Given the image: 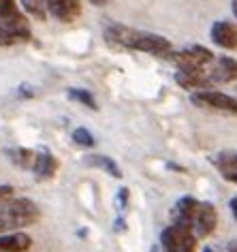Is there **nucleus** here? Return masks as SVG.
I'll return each instance as SVG.
<instances>
[{
    "label": "nucleus",
    "mask_w": 237,
    "mask_h": 252,
    "mask_svg": "<svg viewBox=\"0 0 237 252\" xmlns=\"http://www.w3.org/2000/svg\"><path fill=\"white\" fill-rule=\"evenodd\" d=\"M105 36L111 45H120L128 49H137V52H146L152 56H169L171 54V41L154 32H143V30H135L128 26H120V24H111L105 30Z\"/></svg>",
    "instance_id": "nucleus-1"
},
{
    "label": "nucleus",
    "mask_w": 237,
    "mask_h": 252,
    "mask_svg": "<svg viewBox=\"0 0 237 252\" xmlns=\"http://www.w3.org/2000/svg\"><path fill=\"white\" fill-rule=\"evenodd\" d=\"M41 216V210L34 201L26 197L7 199L0 205V224H2L4 233L9 231H20L22 226L34 224Z\"/></svg>",
    "instance_id": "nucleus-2"
},
{
    "label": "nucleus",
    "mask_w": 237,
    "mask_h": 252,
    "mask_svg": "<svg viewBox=\"0 0 237 252\" xmlns=\"http://www.w3.org/2000/svg\"><path fill=\"white\" fill-rule=\"evenodd\" d=\"M160 246L165 248V252H195L197 235L190 226L173 222L160 233Z\"/></svg>",
    "instance_id": "nucleus-3"
},
{
    "label": "nucleus",
    "mask_w": 237,
    "mask_h": 252,
    "mask_svg": "<svg viewBox=\"0 0 237 252\" xmlns=\"http://www.w3.org/2000/svg\"><path fill=\"white\" fill-rule=\"evenodd\" d=\"M32 39L26 15L17 11L15 15L0 20V47L17 45V43H26Z\"/></svg>",
    "instance_id": "nucleus-4"
},
{
    "label": "nucleus",
    "mask_w": 237,
    "mask_h": 252,
    "mask_svg": "<svg viewBox=\"0 0 237 252\" xmlns=\"http://www.w3.org/2000/svg\"><path fill=\"white\" fill-rule=\"evenodd\" d=\"M190 103L201 107V109H216V111H227L237 116V98L229 96L224 92H216V90H197L190 94Z\"/></svg>",
    "instance_id": "nucleus-5"
},
{
    "label": "nucleus",
    "mask_w": 237,
    "mask_h": 252,
    "mask_svg": "<svg viewBox=\"0 0 237 252\" xmlns=\"http://www.w3.org/2000/svg\"><path fill=\"white\" fill-rule=\"evenodd\" d=\"M167 58L176 62L178 68H203L205 64L214 62V54L203 45H190L182 49V52H173L171 49V54Z\"/></svg>",
    "instance_id": "nucleus-6"
},
{
    "label": "nucleus",
    "mask_w": 237,
    "mask_h": 252,
    "mask_svg": "<svg viewBox=\"0 0 237 252\" xmlns=\"http://www.w3.org/2000/svg\"><path fill=\"white\" fill-rule=\"evenodd\" d=\"M216 224H218V212H216L214 203H209V201L199 203L195 220H192V231H195V235L209 237L211 233L216 231Z\"/></svg>",
    "instance_id": "nucleus-7"
},
{
    "label": "nucleus",
    "mask_w": 237,
    "mask_h": 252,
    "mask_svg": "<svg viewBox=\"0 0 237 252\" xmlns=\"http://www.w3.org/2000/svg\"><path fill=\"white\" fill-rule=\"evenodd\" d=\"M47 15L56 22L73 24L82 15V0H47Z\"/></svg>",
    "instance_id": "nucleus-8"
},
{
    "label": "nucleus",
    "mask_w": 237,
    "mask_h": 252,
    "mask_svg": "<svg viewBox=\"0 0 237 252\" xmlns=\"http://www.w3.org/2000/svg\"><path fill=\"white\" fill-rule=\"evenodd\" d=\"M176 81L184 90H203V88H209L214 84L209 73H205L203 68H178Z\"/></svg>",
    "instance_id": "nucleus-9"
},
{
    "label": "nucleus",
    "mask_w": 237,
    "mask_h": 252,
    "mask_svg": "<svg viewBox=\"0 0 237 252\" xmlns=\"http://www.w3.org/2000/svg\"><path fill=\"white\" fill-rule=\"evenodd\" d=\"M209 36H211V41L222 49H235L237 47V26L227 22V20L214 22V26L209 30Z\"/></svg>",
    "instance_id": "nucleus-10"
},
{
    "label": "nucleus",
    "mask_w": 237,
    "mask_h": 252,
    "mask_svg": "<svg viewBox=\"0 0 237 252\" xmlns=\"http://www.w3.org/2000/svg\"><path fill=\"white\" fill-rule=\"evenodd\" d=\"M56 171H58V158L47 152V150H41L34 156V165H32V173L36 180H52Z\"/></svg>",
    "instance_id": "nucleus-11"
},
{
    "label": "nucleus",
    "mask_w": 237,
    "mask_h": 252,
    "mask_svg": "<svg viewBox=\"0 0 237 252\" xmlns=\"http://www.w3.org/2000/svg\"><path fill=\"white\" fill-rule=\"evenodd\" d=\"M211 162L224 180L231 184H237V152H220L211 158Z\"/></svg>",
    "instance_id": "nucleus-12"
},
{
    "label": "nucleus",
    "mask_w": 237,
    "mask_h": 252,
    "mask_svg": "<svg viewBox=\"0 0 237 252\" xmlns=\"http://www.w3.org/2000/svg\"><path fill=\"white\" fill-rule=\"evenodd\" d=\"M197 207H199V201L195 197H182L173 207V220L178 224H186L192 229V220H195V214H197Z\"/></svg>",
    "instance_id": "nucleus-13"
},
{
    "label": "nucleus",
    "mask_w": 237,
    "mask_h": 252,
    "mask_svg": "<svg viewBox=\"0 0 237 252\" xmlns=\"http://www.w3.org/2000/svg\"><path fill=\"white\" fill-rule=\"evenodd\" d=\"M209 77H211V81H220V84L237 79V60L229 58V56H220V58L216 60L214 68H211Z\"/></svg>",
    "instance_id": "nucleus-14"
},
{
    "label": "nucleus",
    "mask_w": 237,
    "mask_h": 252,
    "mask_svg": "<svg viewBox=\"0 0 237 252\" xmlns=\"http://www.w3.org/2000/svg\"><path fill=\"white\" fill-rule=\"evenodd\" d=\"M4 154H7V158L13 162V165L22 167V169H32L34 156H36V152H32V150H28V148H9V150H4Z\"/></svg>",
    "instance_id": "nucleus-15"
},
{
    "label": "nucleus",
    "mask_w": 237,
    "mask_h": 252,
    "mask_svg": "<svg viewBox=\"0 0 237 252\" xmlns=\"http://www.w3.org/2000/svg\"><path fill=\"white\" fill-rule=\"evenodd\" d=\"M86 162L92 167H98V169H103V171H107L111 178H116V180H120L122 178V171H120V167L116 165V160L114 158H109V156H101V154H92L86 158Z\"/></svg>",
    "instance_id": "nucleus-16"
},
{
    "label": "nucleus",
    "mask_w": 237,
    "mask_h": 252,
    "mask_svg": "<svg viewBox=\"0 0 237 252\" xmlns=\"http://www.w3.org/2000/svg\"><path fill=\"white\" fill-rule=\"evenodd\" d=\"M22 7L28 15L36 17L39 22L47 20V0H22Z\"/></svg>",
    "instance_id": "nucleus-17"
},
{
    "label": "nucleus",
    "mask_w": 237,
    "mask_h": 252,
    "mask_svg": "<svg viewBox=\"0 0 237 252\" xmlns=\"http://www.w3.org/2000/svg\"><path fill=\"white\" fill-rule=\"evenodd\" d=\"M68 98H71V100H77V103H82V105H86V107H88V109H92V111L98 109L96 98L92 96L88 90H82V88H71V90H68Z\"/></svg>",
    "instance_id": "nucleus-18"
},
{
    "label": "nucleus",
    "mask_w": 237,
    "mask_h": 252,
    "mask_svg": "<svg viewBox=\"0 0 237 252\" xmlns=\"http://www.w3.org/2000/svg\"><path fill=\"white\" fill-rule=\"evenodd\" d=\"M73 141L77 143V146H82V148H92L96 143L94 135H92L88 128H84V126H79V128L73 130Z\"/></svg>",
    "instance_id": "nucleus-19"
},
{
    "label": "nucleus",
    "mask_w": 237,
    "mask_h": 252,
    "mask_svg": "<svg viewBox=\"0 0 237 252\" xmlns=\"http://www.w3.org/2000/svg\"><path fill=\"white\" fill-rule=\"evenodd\" d=\"M17 13V4L15 0H0V20H4V17H11Z\"/></svg>",
    "instance_id": "nucleus-20"
},
{
    "label": "nucleus",
    "mask_w": 237,
    "mask_h": 252,
    "mask_svg": "<svg viewBox=\"0 0 237 252\" xmlns=\"http://www.w3.org/2000/svg\"><path fill=\"white\" fill-rule=\"evenodd\" d=\"M118 192H120L118 194V203H120V207H124L126 205V199H128V188H120Z\"/></svg>",
    "instance_id": "nucleus-21"
},
{
    "label": "nucleus",
    "mask_w": 237,
    "mask_h": 252,
    "mask_svg": "<svg viewBox=\"0 0 237 252\" xmlns=\"http://www.w3.org/2000/svg\"><path fill=\"white\" fill-rule=\"evenodd\" d=\"M20 96L32 98V96H34V90H30V86H26V84H22V86H20Z\"/></svg>",
    "instance_id": "nucleus-22"
},
{
    "label": "nucleus",
    "mask_w": 237,
    "mask_h": 252,
    "mask_svg": "<svg viewBox=\"0 0 237 252\" xmlns=\"http://www.w3.org/2000/svg\"><path fill=\"white\" fill-rule=\"evenodd\" d=\"M229 207H231V214H233V218L237 220V197H233V199H231Z\"/></svg>",
    "instance_id": "nucleus-23"
},
{
    "label": "nucleus",
    "mask_w": 237,
    "mask_h": 252,
    "mask_svg": "<svg viewBox=\"0 0 237 252\" xmlns=\"http://www.w3.org/2000/svg\"><path fill=\"white\" fill-rule=\"evenodd\" d=\"M227 252H237V239H233V242L227 244Z\"/></svg>",
    "instance_id": "nucleus-24"
},
{
    "label": "nucleus",
    "mask_w": 237,
    "mask_h": 252,
    "mask_svg": "<svg viewBox=\"0 0 237 252\" xmlns=\"http://www.w3.org/2000/svg\"><path fill=\"white\" fill-rule=\"evenodd\" d=\"M90 4H94V7H105V4L109 2V0H88Z\"/></svg>",
    "instance_id": "nucleus-25"
},
{
    "label": "nucleus",
    "mask_w": 237,
    "mask_h": 252,
    "mask_svg": "<svg viewBox=\"0 0 237 252\" xmlns=\"http://www.w3.org/2000/svg\"><path fill=\"white\" fill-rule=\"evenodd\" d=\"M231 9H233V15L237 17V0H233V2H231Z\"/></svg>",
    "instance_id": "nucleus-26"
},
{
    "label": "nucleus",
    "mask_w": 237,
    "mask_h": 252,
    "mask_svg": "<svg viewBox=\"0 0 237 252\" xmlns=\"http://www.w3.org/2000/svg\"><path fill=\"white\" fill-rule=\"evenodd\" d=\"M201 252H216V250H214V248H209V246H207V248H203Z\"/></svg>",
    "instance_id": "nucleus-27"
}]
</instances>
